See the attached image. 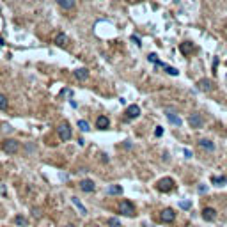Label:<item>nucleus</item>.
I'll list each match as a JSON object with an SVG mask.
<instances>
[{"mask_svg":"<svg viewBox=\"0 0 227 227\" xmlns=\"http://www.w3.org/2000/svg\"><path fill=\"white\" fill-rule=\"evenodd\" d=\"M211 183L217 184V186H224V184L227 183V177H225V176H220V177L213 176V177H211Z\"/></svg>","mask_w":227,"mask_h":227,"instance_id":"19","label":"nucleus"},{"mask_svg":"<svg viewBox=\"0 0 227 227\" xmlns=\"http://www.w3.org/2000/svg\"><path fill=\"white\" fill-rule=\"evenodd\" d=\"M206 192V186L204 184H200V186H199V193H204Z\"/></svg>","mask_w":227,"mask_h":227,"instance_id":"31","label":"nucleus"},{"mask_svg":"<svg viewBox=\"0 0 227 227\" xmlns=\"http://www.w3.org/2000/svg\"><path fill=\"white\" fill-rule=\"evenodd\" d=\"M57 133H59V138H60V140L62 142H68L71 138V126H69V122H66V121H64L62 124H60V126L57 128Z\"/></svg>","mask_w":227,"mask_h":227,"instance_id":"2","label":"nucleus"},{"mask_svg":"<svg viewBox=\"0 0 227 227\" xmlns=\"http://www.w3.org/2000/svg\"><path fill=\"white\" fill-rule=\"evenodd\" d=\"M202 218H204L206 222H213V220L217 218V211H215L213 208H204V209H202Z\"/></svg>","mask_w":227,"mask_h":227,"instance_id":"10","label":"nucleus"},{"mask_svg":"<svg viewBox=\"0 0 227 227\" xmlns=\"http://www.w3.org/2000/svg\"><path fill=\"white\" fill-rule=\"evenodd\" d=\"M179 208H181V209H190L192 200H181V202H179Z\"/></svg>","mask_w":227,"mask_h":227,"instance_id":"27","label":"nucleus"},{"mask_svg":"<svg viewBox=\"0 0 227 227\" xmlns=\"http://www.w3.org/2000/svg\"><path fill=\"white\" fill-rule=\"evenodd\" d=\"M106 193L108 195H121L122 193V186L121 184H112V186L106 188Z\"/></svg>","mask_w":227,"mask_h":227,"instance_id":"16","label":"nucleus"},{"mask_svg":"<svg viewBox=\"0 0 227 227\" xmlns=\"http://www.w3.org/2000/svg\"><path fill=\"white\" fill-rule=\"evenodd\" d=\"M199 146L204 149V151H209V153L215 151V144H213L211 140H208V138H200V140H199Z\"/></svg>","mask_w":227,"mask_h":227,"instance_id":"14","label":"nucleus"},{"mask_svg":"<svg viewBox=\"0 0 227 227\" xmlns=\"http://www.w3.org/2000/svg\"><path fill=\"white\" fill-rule=\"evenodd\" d=\"M57 4L62 7L64 11H71L73 7L76 6V0H57Z\"/></svg>","mask_w":227,"mask_h":227,"instance_id":"13","label":"nucleus"},{"mask_svg":"<svg viewBox=\"0 0 227 227\" xmlns=\"http://www.w3.org/2000/svg\"><path fill=\"white\" fill-rule=\"evenodd\" d=\"M174 179L172 177H162L160 181H158V184H156V188L160 192H163V193H167V192H170L172 188H174Z\"/></svg>","mask_w":227,"mask_h":227,"instance_id":"4","label":"nucleus"},{"mask_svg":"<svg viewBox=\"0 0 227 227\" xmlns=\"http://www.w3.org/2000/svg\"><path fill=\"white\" fill-rule=\"evenodd\" d=\"M155 135H156V137H162V135H163V128H162V126H156Z\"/></svg>","mask_w":227,"mask_h":227,"instance_id":"29","label":"nucleus"},{"mask_svg":"<svg viewBox=\"0 0 227 227\" xmlns=\"http://www.w3.org/2000/svg\"><path fill=\"white\" fill-rule=\"evenodd\" d=\"M165 115H167V119H169V122H170V124H174V126H181V124H183L181 117H179V115H176L174 112L167 110V114H165Z\"/></svg>","mask_w":227,"mask_h":227,"instance_id":"11","label":"nucleus"},{"mask_svg":"<svg viewBox=\"0 0 227 227\" xmlns=\"http://www.w3.org/2000/svg\"><path fill=\"white\" fill-rule=\"evenodd\" d=\"M106 225L108 227H121V222L117 218H108L106 220Z\"/></svg>","mask_w":227,"mask_h":227,"instance_id":"25","label":"nucleus"},{"mask_svg":"<svg viewBox=\"0 0 227 227\" xmlns=\"http://www.w3.org/2000/svg\"><path fill=\"white\" fill-rule=\"evenodd\" d=\"M179 48H181V52H183V53H188V52L192 50V43H183Z\"/></svg>","mask_w":227,"mask_h":227,"instance_id":"26","label":"nucleus"},{"mask_svg":"<svg viewBox=\"0 0 227 227\" xmlns=\"http://www.w3.org/2000/svg\"><path fill=\"white\" fill-rule=\"evenodd\" d=\"M119 211L121 215H124V217H135V206L131 200H121V204H119Z\"/></svg>","mask_w":227,"mask_h":227,"instance_id":"1","label":"nucleus"},{"mask_svg":"<svg viewBox=\"0 0 227 227\" xmlns=\"http://www.w3.org/2000/svg\"><path fill=\"white\" fill-rule=\"evenodd\" d=\"M110 126V121L106 115H99L98 119H96V128L98 130H106V128Z\"/></svg>","mask_w":227,"mask_h":227,"instance_id":"12","label":"nucleus"},{"mask_svg":"<svg viewBox=\"0 0 227 227\" xmlns=\"http://www.w3.org/2000/svg\"><path fill=\"white\" fill-rule=\"evenodd\" d=\"M71 202H73V204L76 206L78 209H80V213H82V215H87V209H85V206L82 204V202H80L76 197H71Z\"/></svg>","mask_w":227,"mask_h":227,"instance_id":"20","label":"nucleus"},{"mask_svg":"<svg viewBox=\"0 0 227 227\" xmlns=\"http://www.w3.org/2000/svg\"><path fill=\"white\" fill-rule=\"evenodd\" d=\"M183 153H184V156H186V158H192V156H193V153H192L190 149H183Z\"/></svg>","mask_w":227,"mask_h":227,"instance_id":"30","label":"nucleus"},{"mask_svg":"<svg viewBox=\"0 0 227 227\" xmlns=\"http://www.w3.org/2000/svg\"><path fill=\"white\" fill-rule=\"evenodd\" d=\"M7 106H9V101H7V96H4V94H0V110H7Z\"/></svg>","mask_w":227,"mask_h":227,"instance_id":"23","label":"nucleus"},{"mask_svg":"<svg viewBox=\"0 0 227 227\" xmlns=\"http://www.w3.org/2000/svg\"><path fill=\"white\" fill-rule=\"evenodd\" d=\"M188 124H190L192 128H202L204 126V117L200 115L199 112H195V114H190V117H188Z\"/></svg>","mask_w":227,"mask_h":227,"instance_id":"5","label":"nucleus"},{"mask_svg":"<svg viewBox=\"0 0 227 227\" xmlns=\"http://www.w3.org/2000/svg\"><path fill=\"white\" fill-rule=\"evenodd\" d=\"M64 227H75V225H71V224H68V225H64Z\"/></svg>","mask_w":227,"mask_h":227,"instance_id":"32","label":"nucleus"},{"mask_svg":"<svg viewBox=\"0 0 227 227\" xmlns=\"http://www.w3.org/2000/svg\"><path fill=\"white\" fill-rule=\"evenodd\" d=\"M197 89L202 92H209V91H213V82L209 78H202V80H199Z\"/></svg>","mask_w":227,"mask_h":227,"instance_id":"9","label":"nucleus"},{"mask_svg":"<svg viewBox=\"0 0 227 227\" xmlns=\"http://www.w3.org/2000/svg\"><path fill=\"white\" fill-rule=\"evenodd\" d=\"M91 227H96V225H91Z\"/></svg>","mask_w":227,"mask_h":227,"instance_id":"34","label":"nucleus"},{"mask_svg":"<svg viewBox=\"0 0 227 227\" xmlns=\"http://www.w3.org/2000/svg\"><path fill=\"white\" fill-rule=\"evenodd\" d=\"M147 59H149V62H153L155 66H160V68L163 66V62H162V60H158V55H156V53H149V57H147Z\"/></svg>","mask_w":227,"mask_h":227,"instance_id":"22","label":"nucleus"},{"mask_svg":"<svg viewBox=\"0 0 227 227\" xmlns=\"http://www.w3.org/2000/svg\"><path fill=\"white\" fill-rule=\"evenodd\" d=\"M131 41H133L135 44L138 46V48H140V46H142V43H140V37H137V35H131Z\"/></svg>","mask_w":227,"mask_h":227,"instance_id":"28","label":"nucleus"},{"mask_svg":"<svg viewBox=\"0 0 227 227\" xmlns=\"http://www.w3.org/2000/svg\"><path fill=\"white\" fill-rule=\"evenodd\" d=\"M14 224H16V225H23V227H27V225H28V220L25 218V217L18 215V217H14Z\"/></svg>","mask_w":227,"mask_h":227,"instance_id":"21","label":"nucleus"},{"mask_svg":"<svg viewBox=\"0 0 227 227\" xmlns=\"http://www.w3.org/2000/svg\"><path fill=\"white\" fill-rule=\"evenodd\" d=\"M78 128H80V130H82L84 133L91 130V128H89V122H87V121H84V119H80V121H78Z\"/></svg>","mask_w":227,"mask_h":227,"instance_id":"24","label":"nucleus"},{"mask_svg":"<svg viewBox=\"0 0 227 227\" xmlns=\"http://www.w3.org/2000/svg\"><path fill=\"white\" fill-rule=\"evenodd\" d=\"M162 69L165 71L167 75H170V76H177V75H179V71H177L176 68H172V66H167V64H165V62H163Z\"/></svg>","mask_w":227,"mask_h":227,"instance_id":"18","label":"nucleus"},{"mask_svg":"<svg viewBox=\"0 0 227 227\" xmlns=\"http://www.w3.org/2000/svg\"><path fill=\"white\" fill-rule=\"evenodd\" d=\"M131 2H142V0H131Z\"/></svg>","mask_w":227,"mask_h":227,"instance_id":"33","label":"nucleus"},{"mask_svg":"<svg viewBox=\"0 0 227 227\" xmlns=\"http://www.w3.org/2000/svg\"><path fill=\"white\" fill-rule=\"evenodd\" d=\"M55 44L57 46H66V44H68V35L62 34V32H59V34L55 35Z\"/></svg>","mask_w":227,"mask_h":227,"instance_id":"17","label":"nucleus"},{"mask_svg":"<svg viewBox=\"0 0 227 227\" xmlns=\"http://www.w3.org/2000/svg\"><path fill=\"white\" fill-rule=\"evenodd\" d=\"M78 186H80V190L85 192V193H91V192L96 190V184H94L92 179H82V181L78 183Z\"/></svg>","mask_w":227,"mask_h":227,"instance_id":"6","label":"nucleus"},{"mask_svg":"<svg viewBox=\"0 0 227 227\" xmlns=\"http://www.w3.org/2000/svg\"><path fill=\"white\" fill-rule=\"evenodd\" d=\"M124 114H126V119H137V117L140 115V106L138 105H130Z\"/></svg>","mask_w":227,"mask_h":227,"instance_id":"8","label":"nucleus"},{"mask_svg":"<svg viewBox=\"0 0 227 227\" xmlns=\"http://www.w3.org/2000/svg\"><path fill=\"white\" fill-rule=\"evenodd\" d=\"M160 217H162V222H163V224H170V222H174V218H176V213H174V209H172V208H165Z\"/></svg>","mask_w":227,"mask_h":227,"instance_id":"7","label":"nucleus"},{"mask_svg":"<svg viewBox=\"0 0 227 227\" xmlns=\"http://www.w3.org/2000/svg\"><path fill=\"white\" fill-rule=\"evenodd\" d=\"M73 75H75L76 80L82 82V80H87V78H89V69H87V68H80V69H76Z\"/></svg>","mask_w":227,"mask_h":227,"instance_id":"15","label":"nucleus"},{"mask_svg":"<svg viewBox=\"0 0 227 227\" xmlns=\"http://www.w3.org/2000/svg\"><path fill=\"white\" fill-rule=\"evenodd\" d=\"M2 149L6 151L7 155H14V153H18V149H20V142L14 140V138H7V140H4V144H2Z\"/></svg>","mask_w":227,"mask_h":227,"instance_id":"3","label":"nucleus"}]
</instances>
